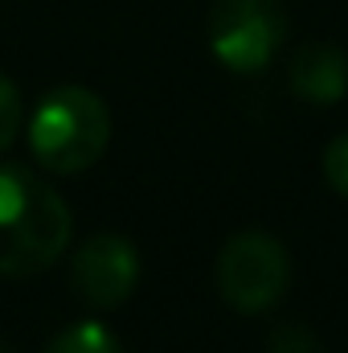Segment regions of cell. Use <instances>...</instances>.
<instances>
[{"instance_id":"6da1fadb","label":"cell","mask_w":348,"mask_h":353,"mask_svg":"<svg viewBox=\"0 0 348 353\" xmlns=\"http://www.w3.org/2000/svg\"><path fill=\"white\" fill-rule=\"evenodd\" d=\"M70 210L54 185L0 165V275H37L70 243Z\"/></svg>"},{"instance_id":"7a4b0ae2","label":"cell","mask_w":348,"mask_h":353,"mask_svg":"<svg viewBox=\"0 0 348 353\" xmlns=\"http://www.w3.org/2000/svg\"><path fill=\"white\" fill-rule=\"evenodd\" d=\"M111 140V111L87 87H58L29 119V148L41 169L74 176L90 169Z\"/></svg>"},{"instance_id":"3957f363","label":"cell","mask_w":348,"mask_h":353,"mask_svg":"<svg viewBox=\"0 0 348 353\" xmlns=\"http://www.w3.org/2000/svg\"><path fill=\"white\" fill-rule=\"evenodd\" d=\"M287 283H291V255L266 230H238L217 255V292L242 316H259L274 308Z\"/></svg>"},{"instance_id":"277c9868","label":"cell","mask_w":348,"mask_h":353,"mask_svg":"<svg viewBox=\"0 0 348 353\" xmlns=\"http://www.w3.org/2000/svg\"><path fill=\"white\" fill-rule=\"evenodd\" d=\"M287 37L283 0H213L209 50L230 74H259Z\"/></svg>"},{"instance_id":"5b68a950","label":"cell","mask_w":348,"mask_h":353,"mask_svg":"<svg viewBox=\"0 0 348 353\" xmlns=\"http://www.w3.org/2000/svg\"><path fill=\"white\" fill-rule=\"evenodd\" d=\"M70 283L90 308H119L140 283V251L123 234H94L70 259Z\"/></svg>"},{"instance_id":"8992f818","label":"cell","mask_w":348,"mask_h":353,"mask_svg":"<svg viewBox=\"0 0 348 353\" xmlns=\"http://www.w3.org/2000/svg\"><path fill=\"white\" fill-rule=\"evenodd\" d=\"M287 83L303 103H340L348 94V54L332 41L303 46L287 66Z\"/></svg>"},{"instance_id":"52a82bcc","label":"cell","mask_w":348,"mask_h":353,"mask_svg":"<svg viewBox=\"0 0 348 353\" xmlns=\"http://www.w3.org/2000/svg\"><path fill=\"white\" fill-rule=\"evenodd\" d=\"M45 353H123V350H119V341L107 325L83 321V325H70L66 333H58L45 345Z\"/></svg>"},{"instance_id":"ba28073f","label":"cell","mask_w":348,"mask_h":353,"mask_svg":"<svg viewBox=\"0 0 348 353\" xmlns=\"http://www.w3.org/2000/svg\"><path fill=\"white\" fill-rule=\"evenodd\" d=\"M21 119H25V107H21V90L12 87L4 74H0V152L17 140L21 132Z\"/></svg>"},{"instance_id":"9c48e42d","label":"cell","mask_w":348,"mask_h":353,"mask_svg":"<svg viewBox=\"0 0 348 353\" xmlns=\"http://www.w3.org/2000/svg\"><path fill=\"white\" fill-rule=\"evenodd\" d=\"M270 353H320V337L303 325H283L270 337Z\"/></svg>"},{"instance_id":"30bf717a","label":"cell","mask_w":348,"mask_h":353,"mask_svg":"<svg viewBox=\"0 0 348 353\" xmlns=\"http://www.w3.org/2000/svg\"><path fill=\"white\" fill-rule=\"evenodd\" d=\"M324 176H328V185L340 197H348V132L328 144V152H324Z\"/></svg>"},{"instance_id":"8fae6325","label":"cell","mask_w":348,"mask_h":353,"mask_svg":"<svg viewBox=\"0 0 348 353\" xmlns=\"http://www.w3.org/2000/svg\"><path fill=\"white\" fill-rule=\"evenodd\" d=\"M0 353H8V350H4V345H0Z\"/></svg>"}]
</instances>
